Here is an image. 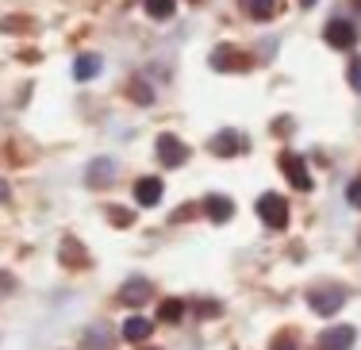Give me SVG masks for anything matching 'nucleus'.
Returning <instances> with one entry per match:
<instances>
[{
  "mask_svg": "<svg viewBox=\"0 0 361 350\" xmlns=\"http://www.w3.org/2000/svg\"><path fill=\"white\" fill-rule=\"evenodd\" d=\"M257 219H262L265 227H273V231H285L288 227V200L277 193L257 196Z\"/></svg>",
  "mask_w": 361,
  "mask_h": 350,
  "instance_id": "obj_1",
  "label": "nucleus"
},
{
  "mask_svg": "<svg viewBox=\"0 0 361 350\" xmlns=\"http://www.w3.org/2000/svg\"><path fill=\"white\" fill-rule=\"evenodd\" d=\"M307 304H312V312H319V315H334V312H342V304H346V289L319 285V289L307 293Z\"/></svg>",
  "mask_w": 361,
  "mask_h": 350,
  "instance_id": "obj_2",
  "label": "nucleus"
},
{
  "mask_svg": "<svg viewBox=\"0 0 361 350\" xmlns=\"http://www.w3.org/2000/svg\"><path fill=\"white\" fill-rule=\"evenodd\" d=\"M281 169H285V177H288V185L292 189H300V193H307L312 189V174H307V162H304V155H292V150H285L281 155Z\"/></svg>",
  "mask_w": 361,
  "mask_h": 350,
  "instance_id": "obj_3",
  "label": "nucleus"
},
{
  "mask_svg": "<svg viewBox=\"0 0 361 350\" xmlns=\"http://www.w3.org/2000/svg\"><path fill=\"white\" fill-rule=\"evenodd\" d=\"M154 147H158V162L161 166H169V169H180L188 162V147L185 143L177 139V135H158V143H154Z\"/></svg>",
  "mask_w": 361,
  "mask_h": 350,
  "instance_id": "obj_4",
  "label": "nucleus"
},
{
  "mask_svg": "<svg viewBox=\"0 0 361 350\" xmlns=\"http://www.w3.org/2000/svg\"><path fill=\"white\" fill-rule=\"evenodd\" d=\"M250 147V143H246V135H238V131H219V135H212L208 139V150L216 158H235V155H243V150Z\"/></svg>",
  "mask_w": 361,
  "mask_h": 350,
  "instance_id": "obj_5",
  "label": "nucleus"
},
{
  "mask_svg": "<svg viewBox=\"0 0 361 350\" xmlns=\"http://www.w3.org/2000/svg\"><path fill=\"white\" fill-rule=\"evenodd\" d=\"M323 39L331 42L334 50H350V47L357 42V28H354L350 20H331V23L323 28Z\"/></svg>",
  "mask_w": 361,
  "mask_h": 350,
  "instance_id": "obj_6",
  "label": "nucleus"
},
{
  "mask_svg": "<svg viewBox=\"0 0 361 350\" xmlns=\"http://www.w3.org/2000/svg\"><path fill=\"white\" fill-rule=\"evenodd\" d=\"M119 166L111 158H92L89 169H85V181H89V189H108L111 181H116Z\"/></svg>",
  "mask_w": 361,
  "mask_h": 350,
  "instance_id": "obj_7",
  "label": "nucleus"
},
{
  "mask_svg": "<svg viewBox=\"0 0 361 350\" xmlns=\"http://www.w3.org/2000/svg\"><path fill=\"white\" fill-rule=\"evenodd\" d=\"M357 339L354 327H346V323H338V327H326L319 339H315V350H350Z\"/></svg>",
  "mask_w": 361,
  "mask_h": 350,
  "instance_id": "obj_8",
  "label": "nucleus"
},
{
  "mask_svg": "<svg viewBox=\"0 0 361 350\" xmlns=\"http://www.w3.org/2000/svg\"><path fill=\"white\" fill-rule=\"evenodd\" d=\"M119 301H123L127 308L146 304V301H150V281H146V277H127L123 285H119Z\"/></svg>",
  "mask_w": 361,
  "mask_h": 350,
  "instance_id": "obj_9",
  "label": "nucleus"
},
{
  "mask_svg": "<svg viewBox=\"0 0 361 350\" xmlns=\"http://www.w3.org/2000/svg\"><path fill=\"white\" fill-rule=\"evenodd\" d=\"M161 193H166L161 177H139V181H135V200H139L142 208H154V204H161Z\"/></svg>",
  "mask_w": 361,
  "mask_h": 350,
  "instance_id": "obj_10",
  "label": "nucleus"
},
{
  "mask_svg": "<svg viewBox=\"0 0 361 350\" xmlns=\"http://www.w3.org/2000/svg\"><path fill=\"white\" fill-rule=\"evenodd\" d=\"M85 350H116V331L111 323H92L85 331Z\"/></svg>",
  "mask_w": 361,
  "mask_h": 350,
  "instance_id": "obj_11",
  "label": "nucleus"
},
{
  "mask_svg": "<svg viewBox=\"0 0 361 350\" xmlns=\"http://www.w3.org/2000/svg\"><path fill=\"white\" fill-rule=\"evenodd\" d=\"M204 212H208L212 224H227V219L235 216V200H231V196H223V193H212L208 200H204Z\"/></svg>",
  "mask_w": 361,
  "mask_h": 350,
  "instance_id": "obj_12",
  "label": "nucleus"
},
{
  "mask_svg": "<svg viewBox=\"0 0 361 350\" xmlns=\"http://www.w3.org/2000/svg\"><path fill=\"white\" fill-rule=\"evenodd\" d=\"M150 331H154V323L146 320V315H131V320H123V331H119V335H123L127 343H146Z\"/></svg>",
  "mask_w": 361,
  "mask_h": 350,
  "instance_id": "obj_13",
  "label": "nucleus"
},
{
  "mask_svg": "<svg viewBox=\"0 0 361 350\" xmlns=\"http://www.w3.org/2000/svg\"><path fill=\"white\" fill-rule=\"evenodd\" d=\"M100 66H104V58H100V54H81L73 62V78L77 81H92V78H100Z\"/></svg>",
  "mask_w": 361,
  "mask_h": 350,
  "instance_id": "obj_14",
  "label": "nucleus"
},
{
  "mask_svg": "<svg viewBox=\"0 0 361 350\" xmlns=\"http://www.w3.org/2000/svg\"><path fill=\"white\" fill-rule=\"evenodd\" d=\"M212 66H216V70H231V66H246V58L235 54V50L223 42V47H216V54H212Z\"/></svg>",
  "mask_w": 361,
  "mask_h": 350,
  "instance_id": "obj_15",
  "label": "nucleus"
},
{
  "mask_svg": "<svg viewBox=\"0 0 361 350\" xmlns=\"http://www.w3.org/2000/svg\"><path fill=\"white\" fill-rule=\"evenodd\" d=\"M246 12H250L254 20H273V16L281 12V0H246Z\"/></svg>",
  "mask_w": 361,
  "mask_h": 350,
  "instance_id": "obj_16",
  "label": "nucleus"
},
{
  "mask_svg": "<svg viewBox=\"0 0 361 350\" xmlns=\"http://www.w3.org/2000/svg\"><path fill=\"white\" fill-rule=\"evenodd\" d=\"M158 320H161V323H180V320H185V301H177V296H169V301H161V308H158Z\"/></svg>",
  "mask_w": 361,
  "mask_h": 350,
  "instance_id": "obj_17",
  "label": "nucleus"
},
{
  "mask_svg": "<svg viewBox=\"0 0 361 350\" xmlns=\"http://www.w3.org/2000/svg\"><path fill=\"white\" fill-rule=\"evenodd\" d=\"M146 12H150L154 20H169V16H173V0H146Z\"/></svg>",
  "mask_w": 361,
  "mask_h": 350,
  "instance_id": "obj_18",
  "label": "nucleus"
},
{
  "mask_svg": "<svg viewBox=\"0 0 361 350\" xmlns=\"http://www.w3.org/2000/svg\"><path fill=\"white\" fill-rule=\"evenodd\" d=\"M131 97L139 100V104H150V100H154V89H146L142 78H135V81H131Z\"/></svg>",
  "mask_w": 361,
  "mask_h": 350,
  "instance_id": "obj_19",
  "label": "nucleus"
},
{
  "mask_svg": "<svg viewBox=\"0 0 361 350\" xmlns=\"http://www.w3.org/2000/svg\"><path fill=\"white\" fill-rule=\"evenodd\" d=\"M346 81H350V89L361 92V58H354V62L346 66Z\"/></svg>",
  "mask_w": 361,
  "mask_h": 350,
  "instance_id": "obj_20",
  "label": "nucleus"
},
{
  "mask_svg": "<svg viewBox=\"0 0 361 350\" xmlns=\"http://www.w3.org/2000/svg\"><path fill=\"white\" fill-rule=\"evenodd\" d=\"M62 258L66 262H70V266H81V251H77V243H73V239H66V243H62Z\"/></svg>",
  "mask_w": 361,
  "mask_h": 350,
  "instance_id": "obj_21",
  "label": "nucleus"
},
{
  "mask_svg": "<svg viewBox=\"0 0 361 350\" xmlns=\"http://www.w3.org/2000/svg\"><path fill=\"white\" fill-rule=\"evenodd\" d=\"M346 200L354 204V208H361V177H354V181H350V189H346Z\"/></svg>",
  "mask_w": 361,
  "mask_h": 350,
  "instance_id": "obj_22",
  "label": "nucleus"
},
{
  "mask_svg": "<svg viewBox=\"0 0 361 350\" xmlns=\"http://www.w3.org/2000/svg\"><path fill=\"white\" fill-rule=\"evenodd\" d=\"M108 216H111V224H119V227H131V212H123V208H108Z\"/></svg>",
  "mask_w": 361,
  "mask_h": 350,
  "instance_id": "obj_23",
  "label": "nucleus"
},
{
  "mask_svg": "<svg viewBox=\"0 0 361 350\" xmlns=\"http://www.w3.org/2000/svg\"><path fill=\"white\" fill-rule=\"evenodd\" d=\"M269 350H300V346H296V339H292V335H281V339H273Z\"/></svg>",
  "mask_w": 361,
  "mask_h": 350,
  "instance_id": "obj_24",
  "label": "nucleus"
},
{
  "mask_svg": "<svg viewBox=\"0 0 361 350\" xmlns=\"http://www.w3.org/2000/svg\"><path fill=\"white\" fill-rule=\"evenodd\" d=\"M12 293V273H0V296Z\"/></svg>",
  "mask_w": 361,
  "mask_h": 350,
  "instance_id": "obj_25",
  "label": "nucleus"
},
{
  "mask_svg": "<svg viewBox=\"0 0 361 350\" xmlns=\"http://www.w3.org/2000/svg\"><path fill=\"white\" fill-rule=\"evenodd\" d=\"M8 200H12V189H8V181L0 177V204H8Z\"/></svg>",
  "mask_w": 361,
  "mask_h": 350,
  "instance_id": "obj_26",
  "label": "nucleus"
},
{
  "mask_svg": "<svg viewBox=\"0 0 361 350\" xmlns=\"http://www.w3.org/2000/svg\"><path fill=\"white\" fill-rule=\"evenodd\" d=\"M300 4H304V8H312V4H315V0H300Z\"/></svg>",
  "mask_w": 361,
  "mask_h": 350,
  "instance_id": "obj_27",
  "label": "nucleus"
}]
</instances>
